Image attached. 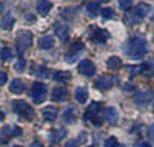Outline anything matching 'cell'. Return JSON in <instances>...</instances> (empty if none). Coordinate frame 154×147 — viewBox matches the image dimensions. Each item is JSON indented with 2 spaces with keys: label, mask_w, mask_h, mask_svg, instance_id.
<instances>
[{
  "label": "cell",
  "mask_w": 154,
  "mask_h": 147,
  "mask_svg": "<svg viewBox=\"0 0 154 147\" xmlns=\"http://www.w3.org/2000/svg\"><path fill=\"white\" fill-rule=\"evenodd\" d=\"M126 55L133 59H141L146 54V42L141 37H133L125 45Z\"/></svg>",
  "instance_id": "6da1fadb"
},
{
  "label": "cell",
  "mask_w": 154,
  "mask_h": 147,
  "mask_svg": "<svg viewBox=\"0 0 154 147\" xmlns=\"http://www.w3.org/2000/svg\"><path fill=\"white\" fill-rule=\"evenodd\" d=\"M12 109L17 115L21 116L27 120H32L35 118V110L31 106L23 100H14Z\"/></svg>",
  "instance_id": "7a4b0ae2"
},
{
  "label": "cell",
  "mask_w": 154,
  "mask_h": 147,
  "mask_svg": "<svg viewBox=\"0 0 154 147\" xmlns=\"http://www.w3.org/2000/svg\"><path fill=\"white\" fill-rule=\"evenodd\" d=\"M32 45V34L29 30H19L16 38V47L19 54H23Z\"/></svg>",
  "instance_id": "3957f363"
},
{
  "label": "cell",
  "mask_w": 154,
  "mask_h": 147,
  "mask_svg": "<svg viewBox=\"0 0 154 147\" xmlns=\"http://www.w3.org/2000/svg\"><path fill=\"white\" fill-rule=\"evenodd\" d=\"M47 93H48V88L45 84H42L40 81H35L31 86V94L32 100L35 104H41L42 102H45L47 98Z\"/></svg>",
  "instance_id": "277c9868"
},
{
  "label": "cell",
  "mask_w": 154,
  "mask_h": 147,
  "mask_svg": "<svg viewBox=\"0 0 154 147\" xmlns=\"http://www.w3.org/2000/svg\"><path fill=\"white\" fill-rule=\"evenodd\" d=\"M83 50H84L83 44H82L81 41H75L74 44H72V46H71L70 49H69V51L66 54L64 59H66V61L69 64L74 63V61L78 59V57L83 53Z\"/></svg>",
  "instance_id": "5b68a950"
},
{
  "label": "cell",
  "mask_w": 154,
  "mask_h": 147,
  "mask_svg": "<svg viewBox=\"0 0 154 147\" xmlns=\"http://www.w3.org/2000/svg\"><path fill=\"white\" fill-rule=\"evenodd\" d=\"M78 70H79V73L82 74L83 76L91 77V76H93V75L95 74V65L92 63L91 60L83 59L80 64H79Z\"/></svg>",
  "instance_id": "8992f818"
},
{
  "label": "cell",
  "mask_w": 154,
  "mask_h": 147,
  "mask_svg": "<svg viewBox=\"0 0 154 147\" xmlns=\"http://www.w3.org/2000/svg\"><path fill=\"white\" fill-rule=\"evenodd\" d=\"M102 108H103V104L102 103L93 102L92 104H90V106L85 109V113H84V116H83L84 120H92L94 117L98 116L99 112Z\"/></svg>",
  "instance_id": "52a82bcc"
},
{
  "label": "cell",
  "mask_w": 154,
  "mask_h": 147,
  "mask_svg": "<svg viewBox=\"0 0 154 147\" xmlns=\"http://www.w3.org/2000/svg\"><path fill=\"white\" fill-rule=\"evenodd\" d=\"M51 98H52V100L58 103L66 102L68 98H69V91H68L67 88L64 87H56L53 88Z\"/></svg>",
  "instance_id": "ba28073f"
},
{
  "label": "cell",
  "mask_w": 154,
  "mask_h": 147,
  "mask_svg": "<svg viewBox=\"0 0 154 147\" xmlns=\"http://www.w3.org/2000/svg\"><path fill=\"white\" fill-rule=\"evenodd\" d=\"M113 77L112 76H101V77H99L97 80H95V86L98 89L100 90H108L110 88L112 87L113 85Z\"/></svg>",
  "instance_id": "9c48e42d"
},
{
  "label": "cell",
  "mask_w": 154,
  "mask_h": 147,
  "mask_svg": "<svg viewBox=\"0 0 154 147\" xmlns=\"http://www.w3.org/2000/svg\"><path fill=\"white\" fill-rule=\"evenodd\" d=\"M109 38H110V34L108 32V30L101 28L95 29L91 36V39L95 44H104Z\"/></svg>",
  "instance_id": "30bf717a"
},
{
  "label": "cell",
  "mask_w": 154,
  "mask_h": 147,
  "mask_svg": "<svg viewBox=\"0 0 154 147\" xmlns=\"http://www.w3.org/2000/svg\"><path fill=\"white\" fill-rule=\"evenodd\" d=\"M152 99H153V91L152 90L137 93V94H135V96H134V100H135L139 105H147Z\"/></svg>",
  "instance_id": "8fae6325"
},
{
  "label": "cell",
  "mask_w": 154,
  "mask_h": 147,
  "mask_svg": "<svg viewBox=\"0 0 154 147\" xmlns=\"http://www.w3.org/2000/svg\"><path fill=\"white\" fill-rule=\"evenodd\" d=\"M62 118H63V120L66 122H68V124H73L78 118L77 107H74V106L68 107V108L64 110V113H63Z\"/></svg>",
  "instance_id": "7c38bea8"
},
{
  "label": "cell",
  "mask_w": 154,
  "mask_h": 147,
  "mask_svg": "<svg viewBox=\"0 0 154 147\" xmlns=\"http://www.w3.org/2000/svg\"><path fill=\"white\" fill-rule=\"evenodd\" d=\"M21 128L20 127H11L6 126L2 129V135H1V139H6L5 142H8L12 136H18L21 135Z\"/></svg>",
  "instance_id": "4fadbf2b"
},
{
  "label": "cell",
  "mask_w": 154,
  "mask_h": 147,
  "mask_svg": "<svg viewBox=\"0 0 154 147\" xmlns=\"http://www.w3.org/2000/svg\"><path fill=\"white\" fill-rule=\"evenodd\" d=\"M42 117L47 122H54L58 117V109L53 106H47L42 109Z\"/></svg>",
  "instance_id": "5bb4252c"
},
{
  "label": "cell",
  "mask_w": 154,
  "mask_h": 147,
  "mask_svg": "<svg viewBox=\"0 0 154 147\" xmlns=\"http://www.w3.org/2000/svg\"><path fill=\"white\" fill-rule=\"evenodd\" d=\"M150 10H151L150 5L145 4V2H140L135 7V9H134V16L137 19H143L144 17H146V15H149Z\"/></svg>",
  "instance_id": "9a60e30c"
},
{
  "label": "cell",
  "mask_w": 154,
  "mask_h": 147,
  "mask_svg": "<svg viewBox=\"0 0 154 147\" xmlns=\"http://www.w3.org/2000/svg\"><path fill=\"white\" fill-rule=\"evenodd\" d=\"M104 119L110 125H116L118 119H119V114L116 112V109L113 108V107H109V108L105 109Z\"/></svg>",
  "instance_id": "2e32d148"
},
{
  "label": "cell",
  "mask_w": 154,
  "mask_h": 147,
  "mask_svg": "<svg viewBox=\"0 0 154 147\" xmlns=\"http://www.w3.org/2000/svg\"><path fill=\"white\" fill-rule=\"evenodd\" d=\"M51 8H52V2H50L49 0H40L37 5V11L41 16H47L51 10Z\"/></svg>",
  "instance_id": "e0dca14e"
},
{
  "label": "cell",
  "mask_w": 154,
  "mask_h": 147,
  "mask_svg": "<svg viewBox=\"0 0 154 147\" xmlns=\"http://www.w3.org/2000/svg\"><path fill=\"white\" fill-rule=\"evenodd\" d=\"M14 16H12V14H11V12H7V14L2 17V19H1L0 26H1V28L5 29V30H10V29L14 27Z\"/></svg>",
  "instance_id": "ac0fdd59"
},
{
  "label": "cell",
  "mask_w": 154,
  "mask_h": 147,
  "mask_svg": "<svg viewBox=\"0 0 154 147\" xmlns=\"http://www.w3.org/2000/svg\"><path fill=\"white\" fill-rule=\"evenodd\" d=\"M9 89L14 94H21L25 90V84H23V81L21 80V79L17 78V79H14V80L11 81Z\"/></svg>",
  "instance_id": "d6986e66"
},
{
  "label": "cell",
  "mask_w": 154,
  "mask_h": 147,
  "mask_svg": "<svg viewBox=\"0 0 154 147\" xmlns=\"http://www.w3.org/2000/svg\"><path fill=\"white\" fill-rule=\"evenodd\" d=\"M72 75L70 71H56L53 74V79L58 83H68L71 80Z\"/></svg>",
  "instance_id": "ffe728a7"
},
{
  "label": "cell",
  "mask_w": 154,
  "mask_h": 147,
  "mask_svg": "<svg viewBox=\"0 0 154 147\" xmlns=\"http://www.w3.org/2000/svg\"><path fill=\"white\" fill-rule=\"evenodd\" d=\"M74 96H75V99L80 104H84L88 99V90L87 88L84 87H78L75 89V93H74Z\"/></svg>",
  "instance_id": "44dd1931"
},
{
  "label": "cell",
  "mask_w": 154,
  "mask_h": 147,
  "mask_svg": "<svg viewBox=\"0 0 154 147\" xmlns=\"http://www.w3.org/2000/svg\"><path fill=\"white\" fill-rule=\"evenodd\" d=\"M67 135V130L64 128H59V129H52L50 133V139L52 142H60V140L64 138Z\"/></svg>",
  "instance_id": "7402d4cb"
},
{
  "label": "cell",
  "mask_w": 154,
  "mask_h": 147,
  "mask_svg": "<svg viewBox=\"0 0 154 147\" xmlns=\"http://www.w3.org/2000/svg\"><path fill=\"white\" fill-rule=\"evenodd\" d=\"M53 45H54V41L51 36H45L39 39V47L41 49H51Z\"/></svg>",
  "instance_id": "603a6c76"
},
{
  "label": "cell",
  "mask_w": 154,
  "mask_h": 147,
  "mask_svg": "<svg viewBox=\"0 0 154 147\" xmlns=\"http://www.w3.org/2000/svg\"><path fill=\"white\" fill-rule=\"evenodd\" d=\"M69 32H70V29H69V27H68V26H64V24H62V26H59V27L56 29L57 36H58V37H59L62 41H66V40H68V38H69Z\"/></svg>",
  "instance_id": "cb8c5ba5"
},
{
  "label": "cell",
  "mask_w": 154,
  "mask_h": 147,
  "mask_svg": "<svg viewBox=\"0 0 154 147\" xmlns=\"http://www.w3.org/2000/svg\"><path fill=\"white\" fill-rule=\"evenodd\" d=\"M106 65H108V67L110 68V69L118 70L121 68V66H122V60L120 59L118 56H112L108 59Z\"/></svg>",
  "instance_id": "d4e9b609"
},
{
  "label": "cell",
  "mask_w": 154,
  "mask_h": 147,
  "mask_svg": "<svg viewBox=\"0 0 154 147\" xmlns=\"http://www.w3.org/2000/svg\"><path fill=\"white\" fill-rule=\"evenodd\" d=\"M0 58H1L2 61H9V60L12 59V51H11V49L7 48V47L1 49V51H0Z\"/></svg>",
  "instance_id": "484cf974"
},
{
  "label": "cell",
  "mask_w": 154,
  "mask_h": 147,
  "mask_svg": "<svg viewBox=\"0 0 154 147\" xmlns=\"http://www.w3.org/2000/svg\"><path fill=\"white\" fill-rule=\"evenodd\" d=\"M99 10H100V5L98 2H90L87 6V11L89 12V15H91L92 17L97 16Z\"/></svg>",
  "instance_id": "4316f807"
},
{
  "label": "cell",
  "mask_w": 154,
  "mask_h": 147,
  "mask_svg": "<svg viewBox=\"0 0 154 147\" xmlns=\"http://www.w3.org/2000/svg\"><path fill=\"white\" fill-rule=\"evenodd\" d=\"M26 68V60L23 58H19L18 61L14 64V70L17 73H22Z\"/></svg>",
  "instance_id": "83f0119b"
},
{
  "label": "cell",
  "mask_w": 154,
  "mask_h": 147,
  "mask_svg": "<svg viewBox=\"0 0 154 147\" xmlns=\"http://www.w3.org/2000/svg\"><path fill=\"white\" fill-rule=\"evenodd\" d=\"M37 76L40 78H47L48 75H49V69L47 68L46 66H39V68L35 71Z\"/></svg>",
  "instance_id": "f1b7e54d"
},
{
  "label": "cell",
  "mask_w": 154,
  "mask_h": 147,
  "mask_svg": "<svg viewBox=\"0 0 154 147\" xmlns=\"http://www.w3.org/2000/svg\"><path fill=\"white\" fill-rule=\"evenodd\" d=\"M118 139H116V137L114 136H111L109 137L108 139L104 142V147H116L118 146Z\"/></svg>",
  "instance_id": "f546056e"
},
{
  "label": "cell",
  "mask_w": 154,
  "mask_h": 147,
  "mask_svg": "<svg viewBox=\"0 0 154 147\" xmlns=\"http://www.w3.org/2000/svg\"><path fill=\"white\" fill-rule=\"evenodd\" d=\"M114 16V11H113L112 8H104L102 10V17L104 19H111Z\"/></svg>",
  "instance_id": "4dcf8cb0"
},
{
  "label": "cell",
  "mask_w": 154,
  "mask_h": 147,
  "mask_svg": "<svg viewBox=\"0 0 154 147\" xmlns=\"http://www.w3.org/2000/svg\"><path fill=\"white\" fill-rule=\"evenodd\" d=\"M119 6L122 10H129L132 6V0H120Z\"/></svg>",
  "instance_id": "1f68e13d"
},
{
  "label": "cell",
  "mask_w": 154,
  "mask_h": 147,
  "mask_svg": "<svg viewBox=\"0 0 154 147\" xmlns=\"http://www.w3.org/2000/svg\"><path fill=\"white\" fill-rule=\"evenodd\" d=\"M142 73H143L145 76H151V75H153V73H154L153 66H151L150 64H145V65L142 67Z\"/></svg>",
  "instance_id": "d6a6232c"
},
{
  "label": "cell",
  "mask_w": 154,
  "mask_h": 147,
  "mask_svg": "<svg viewBox=\"0 0 154 147\" xmlns=\"http://www.w3.org/2000/svg\"><path fill=\"white\" fill-rule=\"evenodd\" d=\"M147 136H149L150 139L154 140V124L150 125L149 128H147Z\"/></svg>",
  "instance_id": "836d02e7"
},
{
  "label": "cell",
  "mask_w": 154,
  "mask_h": 147,
  "mask_svg": "<svg viewBox=\"0 0 154 147\" xmlns=\"http://www.w3.org/2000/svg\"><path fill=\"white\" fill-rule=\"evenodd\" d=\"M6 81H7V74L4 71H0V86L6 84Z\"/></svg>",
  "instance_id": "e575fe53"
},
{
  "label": "cell",
  "mask_w": 154,
  "mask_h": 147,
  "mask_svg": "<svg viewBox=\"0 0 154 147\" xmlns=\"http://www.w3.org/2000/svg\"><path fill=\"white\" fill-rule=\"evenodd\" d=\"M64 147H79V146H78V143L75 140L71 139V140H69V142H67V144H66Z\"/></svg>",
  "instance_id": "d590c367"
},
{
  "label": "cell",
  "mask_w": 154,
  "mask_h": 147,
  "mask_svg": "<svg viewBox=\"0 0 154 147\" xmlns=\"http://www.w3.org/2000/svg\"><path fill=\"white\" fill-rule=\"evenodd\" d=\"M29 147H42V145L40 142H35V143H32Z\"/></svg>",
  "instance_id": "8d00e7d4"
},
{
  "label": "cell",
  "mask_w": 154,
  "mask_h": 147,
  "mask_svg": "<svg viewBox=\"0 0 154 147\" xmlns=\"http://www.w3.org/2000/svg\"><path fill=\"white\" fill-rule=\"evenodd\" d=\"M140 147H152V146H151L150 143H147V142H144V143L141 144Z\"/></svg>",
  "instance_id": "74e56055"
},
{
  "label": "cell",
  "mask_w": 154,
  "mask_h": 147,
  "mask_svg": "<svg viewBox=\"0 0 154 147\" xmlns=\"http://www.w3.org/2000/svg\"><path fill=\"white\" fill-rule=\"evenodd\" d=\"M4 119H5V114L1 112V110H0V122H2Z\"/></svg>",
  "instance_id": "f35d334b"
},
{
  "label": "cell",
  "mask_w": 154,
  "mask_h": 147,
  "mask_svg": "<svg viewBox=\"0 0 154 147\" xmlns=\"http://www.w3.org/2000/svg\"><path fill=\"white\" fill-rule=\"evenodd\" d=\"M2 10H4V5H2V2L0 1V14L2 12Z\"/></svg>",
  "instance_id": "ab89813d"
},
{
  "label": "cell",
  "mask_w": 154,
  "mask_h": 147,
  "mask_svg": "<svg viewBox=\"0 0 154 147\" xmlns=\"http://www.w3.org/2000/svg\"><path fill=\"white\" fill-rule=\"evenodd\" d=\"M99 1H101V2H109L110 0H99Z\"/></svg>",
  "instance_id": "60d3db41"
},
{
  "label": "cell",
  "mask_w": 154,
  "mask_h": 147,
  "mask_svg": "<svg viewBox=\"0 0 154 147\" xmlns=\"http://www.w3.org/2000/svg\"><path fill=\"white\" fill-rule=\"evenodd\" d=\"M14 147H22V146H19V145H16V146H14Z\"/></svg>",
  "instance_id": "b9f144b4"
},
{
  "label": "cell",
  "mask_w": 154,
  "mask_h": 147,
  "mask_svg": "<svg viewBox=\"0 0 154 147\" xmlns=\"http://www.w3.org/2000/svg\"><path fill=\"white\" fill-rule=\"evenodd\" d=\"M153 42H154V36H153Z\"/></svg>",
  "instance_id": "7bdbcfd3"
},
{
  "label": "cell",
  "mask_w": 154,
  "mask_h": 147,
  "mask_svg": "<svg viewBox=\"0 0 154 147\" xmlns=\"http://www.w3.org/2000/svg\"><path fill=\"white\" fill-rule=\"evenodd\" d=\"M153 110H154V107H153Z\"/></svg>",
  "instance_id": "ee69618b"
},
{
  "label": "cell",
  "mask_w": 154,
  "mask_h": 147,
  "mask_svg": "<svg viewBox=\"0 0 154 147\" xmlns=\"http://www.w3.org/2000/svg\"><path fill=\"white\" fill-rule=\"evenodd\" d=\"M89 147H92V146H89Z\"/></svg>",
  "instance_id": "f6af8a7d"
},
{
  "label": "cell",
  "mask_w": 154,
  "mask_h": 147,
  "mask_svg": "<svg viewBox=\"0 0 154 147\" xmlns=\"http://www.w3.org/2000/svg\"><path fill=\"white\" fill-rule=\"evenodd\" d=\"M153 20H154V18H153Z\"/></svg>",
  "instance_id": "bcb514c9"
}]
</instances>
